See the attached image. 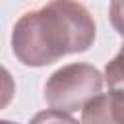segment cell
Returning a JSON list of instances; mask_svg holds the SVG:
<instances>
[{
  "mask_svg": "<svg viewBox=\"0 0 124 124\" xmlns=\"http://www.w3.org/2000/svg\"><path fill=\"white\" fill-rule=\"evenodd\" d=\"M105 81L108 85V91L124 93V48L107 64Z\"/></svg>",
  "mask_w": 124,
  "mask_h": 124,
  "instance_id": "4",
  "label": "cell"
},
{
  "mask_svg": "<svg viewBox=\"0 0 124 124\" xmlns=\"http://www.w3.org/2000/svg\"><path fill=\"white\" fill-rule=\"evenodd\" d=\"M103 76L101 72L83 62L68 64L56 70L45 83V101L50 108L60 112L83 110L97 95H101Z\"/></svg>",
  "mask_w": 124,
  "mask_h": 124,
  "instance_id": "2",
  "label": "cell"
},
{
  "mask_svg": "<svg viewBox=\"0 0 124 124\" xmlns=\"http://www.w3.org/2000/svg\"><path fill=\"white\" fill-rule=\"evenodd\" d=\"M110 23L118 31V35L124 37V2L110 4Z\"/></svg>",
  "mask_w": 124,
  "mask_h": 124,
  "instance_id": "6",
  "label": "cell"
},
{
  "mask_svg": "<svg viewBox=\"0 0 124 124\" xmlns=\"http://www.w3.org/2000/svg\"><path fill=\"white\" fill-rule=\"evenodd\" d=\"M29 124H81V122H78L76 118H72L66 112H60V110H54V108H46V110L37 112L31 118Z\"/></svg>",
  "mask_w": 124,
  "mask_h": 124,
  "instance_id": "5",
  "label": "cell"
},
{
  "mask_svg": "<svg viewBox=\"0 0 124 124\" xmlns=\"http://www.w3.org/2000/svg\"><path fill=\"white\" fill-rule=\"evenodd\" d=\"M95 41V21L79 2H48L23 14L12 31V50L23 66L41 68L66 54L83 52Z\"/></svg>",
  "mask_w": 124,
  "mask_h": 124,
  "instance_id": "1",
  "label": "cell"
},
{
  "mask_svg": "<svg viewBox=\"0 0 124 124\" xmlns=\"http://www.w3.org/2000/svg\"><path fill=\"white\" fill-rule=\"evenodd\" d=\"M0 124H14V122H10V120H2Z\"/></svg>",
  "mask_w": 124,
  "mask_h": 124,
  "instance_id": "7",
  "label": "cell"
},
{
  "mask_svg": "<svg viewBox=\"0 0 124 124\" xmlns=\"http://www.w3.org/2000/svg\"><path fill=\"white\" fill-rule=\"evenodd\" d=\"M81 124H124V93L97 95L81 110Z\"/></svg>",
  "mask_w": 124,
  "mask_h": 124,
  "instance_id": "3",
  "label": "cell"
}]
</instances>
